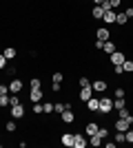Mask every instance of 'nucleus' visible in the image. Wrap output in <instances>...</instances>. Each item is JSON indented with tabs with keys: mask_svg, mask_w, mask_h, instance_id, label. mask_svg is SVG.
<instances>
[{
	"mask_svg": "<svg viewBox=\"0 0 133 148\" xmlns=\"http://www.w3.org/2000/svg\"><path fill=\"white\" fill-rule=\"evenodd\" d=\"M111 111H113V99H111V97H100L98 113H100V115H109Z\"/></svg>",
	"mask_w": 133,
	"mask_h": 148,
	"instance_id": "nucleus-1",
	"label": "nucleus"
},
{
	"mask_svg": "<svg viewBox=\"0 0 133 148\" xmlns=\"http://www.w3.org/2000/svg\"><path fill=\"white\" fill-rule=\"evenodd\" d=\"M60 117H62L64 124H73V122H76V113L71 111V106H69V108H64V111L60 113Z\"/></svg>",
	"mask_w": 133,
	"mask_h": 148,
	"instance_id": "nucleus-2",
	"label": "nucleus"
},
{
	"mask_svg": "<svg viewBox=\"0 0 133 148\" xmlns=\"http://www.w3.org/2000/svg\"><path fill=\"white\" fill-rule=\"evenodd\" d=\"M11 117L13 119H22L25 117V106L22 104H13L11 106Z\"/></svg>",
	"mask_w": 133,
	"mask_h": 148,
	"instance_id": "nucleus-3",
	"label": "nucleus"
},
{
	"mask_svg": "<svg viewBox=\"0 0 133 148\" xmlns=\"http://www.w3.org/2000/svg\"><path fill=\"white\" fill-rule=\"evenodd\" d=\"M109 60H111V64H122V62L127 60V56H124V53H122V51H113V53H111V56H109Z\"/></svg>",
	"mask_w": 133,
	"mask_h": 148,
	"instance_id": "nucleus-4",
	"label": "nucleus"
},
{
	"mask_svg": "<svg viewBox=\"0 0 133 148\" xmlns=\"http://www.w3.org/2000/svg\"><path fill=\"white\" fill-rule=\"evenodd\" d=\"M22 91V80L20 77H11V82H9V93H20Z\"/></svg>",
	"mask_w": 133,
	"mask_h": 148,
	"instance_id": "nucleus-5",
	"label": "nucleus"
},
{
	"mask_svg": "<svg viewBox=\"0 0 133 148\" xmlns=\"http://www.w3.org/2000/svg\"><path fill=\"white\" fill-rule=\"evenodd\" d=\"M87 144H89V139H84V135L73 133V148H84Z\"/></svg>",
	"mask_w": 133,
	"mask_h": 148,
	"instance_id": "nucleus-6",
	"label": "nucleus"
},
{
	"mask_svg": "<svg viewBox=\"0 0 133 148\" xmlns=\"http://www.w3.org/2000/svg\"><path fill=\"white\" fill-rule=\"evenodd\" d=\"M84 104H87V111H91V113H98V106H100V99L91 95V97H89L87 102H84Z\"/></svg>",
	"mask_w": 133,
	"mask_h": 148,
	"instance_id": "nucleus-7",
	"label": "nucleus"
},
{
	"mask_svg": "<svg viewBox=\"0 0 133 148\" xmlns=\"http://www.w3.org/2000/svg\"><path fill=\"white\" fill-rule=\"evenodd\" d=\"M115 16H118V9H109V11H104L102 20H104L107 25H113V22H115Z\"/></svg>",
	"mask_w": 133,
	"mask_h": 148,
	"instance_id": "nucleus-8",
	"label": "nucleus"
},
{
	"mask_svg": "<svg viewBox=\"0 0 133 148\" xmlns=\"http://www.w3.org/2000/svg\"><path fill=\"white\" fill-rule=\"evenodd\" d=\"M29 102H31V104L42 102V88H31V93H29Z\"/></svg>",
	"mask_w": 133,
	"mask_h": 148,
	"instance_id": "nucleus-9",
	"label": "nucleus"
},
{
	"mask_svg": "<svg viewBox=\"0 0 133 148\" xmlns=\"http://www.w3.org/2000/svg\"><path fill=\"white\" fill-rule=\"evenodd\" d=\"M113 126H115V130H122V133H127V130L131 128V124H129L127 119H122V117H118V119H115V124H113Z\"/></svg>",
	"mask_w": 133,
	"mask_h": 148,
	"instance_id": "nucleus-10",
	"label": "nucleus"
},
{
	"mask_svg": "<svg viewBox=\"0 0 133 148\" xmlns=\"http://www.w3.org/2000/svg\"><path fill=\"white\" fill-rule=\"evenodd\" d=\"M91 86H93L95 93H104V91L109 88V84H107L104 80H95V82H91Z\"/></svg>",
	"mask_w": 133,
	"mask_h": 148,
	"instance_id": "nucleus-11",
	"label": "nucleus"
},
{
	"mask_svg": "<svg viewBox=\"0 0 133 148\" xmlns=\"http://www.w3.org/2000/svg\"><path fill=\"white\" fill-rule=\"evenodd\" d=\"M118 117H122V119H127L129 124H133V115L129 113L127 106H124V108H118Z\"/></svg>",
	"mask_w": 133,
	"mask_h": 148,
	"instance_id": "nucleus-12",
	"label": "nucleus"
},
{
	"mask_svg": "<svg viewBox=\"0 0 133 148\" xmlns=\"http://www.w3.org/2000/svg\"><path fill=\"white\" fill-rule=\"evenodd\" d=\"M102 16H104V9H102L100 5H93V9H91V18L102 20Z\"/></svg>",
	"mask_w": 133,
	"mask_h": 148,
	"instance_id": "nucleus-13",
	"label": "nucleus"
},
{
	"mask_svg": "<svg viewBox=\"0 0 133 148\" xmlns=\"http://www.w3.org/2000/svg\"><path fill=\"white\" fill-rule=\"evenodd\" d=\"M91 95H93V86H82V91H80V99H82V102H87Z\"/></svg>",
	"mask_w": 133,
	"mask_h": 148,
	"instance_id": "nucleus-14",
	"label": "nucleus"
},
{
	"mask_svg": "<svg viewBox=\"0 0 133 148\" xmlns=\"http://www.w3.org/2000/svg\"><path fill=\"white\" fill-rule=\"evenodd\" d=\"M102 51H104V53H109V56H111L113 51H118V47H115V42H111V40H107V42L102 44Z\"/></svg>",
	"mask_w": 133,
	"mask_h": 148,
	"instance_id": "nucleus-15",
	"label": "nucleus"
},
{
	"mask_svg": "<svg viewBox=\"0 0 133 148\" xmlns=\"http://www.w3.org/2000/svg\"><path fill=\"white\" fill-rule=\"evenodd\" d=\"M60 142H62L67 148H71V146H73V133H64V135L60 137Z\"/></svg>",
	"mask_w": 133,
	"mask_h": 148,
	"instance_id": "nucleus-16",
	"label": "nucleus"
},
{
	"mask_svg": "<svg viewBox=\"0 0 133 148\" xmlns=\"http://www.w3.org/2000/svg\"><path fill=\"white\" fill-rule=\"evenodd\" d=\"M98 122H87V126H84V130H87V135H95L98 133Z\"/></svg>",
	"mask_w": 133,
	"mask_h": 148,
	"instance_id": "nucleus-17",
	"label": "nucleus"
},
{
	"mask_svg": "<svg viewBox=\"0 0 133 148\" xmlns=\"http://www.w3.org/2000/svg\"><path fill=\"white\" fill-rule=\"evenodd\" d=\"M95 36H98V40L107 42L109 38H111V33H109V29H98V31H95Z\"/></svg>",
	"mask_w": 133,
	"mask_h": 148,
	"instance_id": "nucleus-18",
	"label": "nucleus"
},
{
	"mask_svg": "<svg viewBox=\"0 0 133 148\" xmlns=\"http://www.w3.org/2000/svg\"><path fill=\"white\" fill-rule=\"evenodd\" d=\"M127 22H129V18H127V13H124V11H118V16H115V25H127Z\"/></svg>",
	"mask_w": 133,
	"mask_h": 148,
	"instance_id": "nucleus-19",
	"label": "nucleus"
},
{
	"mask_svg": "<svg viewBox=\"0 0 133 148\" xmlns=\"http://www.w3.org/2000/svg\"><path fill=\"white\" fill-rule=\"evenodd\" d=\"M113 142L118 144V146H120V144H124V142H127V135H124L122 130H115V137H113Z\"/></svg>",
	"mask_w": 133,
	"mask_h": 148,
	"instance_id": "nucleus-20",
	"label": "nucleus"
},
{
	"mask_svg": "<svg viewBox=\"0 0 133 148\" xmlns=\"http://www.w3.org/2000/svg\"><path fill=\"white\" fill-rule=\"evenodd\" d=\"M89 144L91 146H102V137L95 133V135H89Z\"/></svg>",
	"mask_w": 133,
	"mask_h": 148,
	"instance_id": "nucleus-21",
	"label": "nucleus"
},
{
	"mask_svg": "<svg viewBox=\"0 0 133 148\" xmlns=\"http://www.w3.org/2000/svg\"><path fill=\"white\" fill-rule=\"evenodd\" d=\"M2 56H5L7 60H13V58H16V49H13V47H7V49L2 51Z\"/></svg>",
	"mask_w": 133,
	"mask_h": 148,
	"instance_id": "nucleus-22",
	"label": "nucleus"
},
{
	"mask_svg": "<svg viewBox=\"0 0 133 148\" xmlns=\"http://www.w3.org/2000/svg\"><path fill=\"white\" fill-rule=\"evenodd\" d=\"M71 104H64V102H58V104H53V113H58V115H60V113L64 111V108H69Z\"/></svg>",
	"mask_w": 133,
	"mask_h": 148,
	"instance_id": "nucleus-23",
	"label": "nucleus"
},
{
	"mask_svg": "<svg viewBox=\"0 0 133 148\" xmlns=\"http://www.w3.org/2000/svg\"><path fill=\"white\" fill-rule=\"evenodd\" d=\"M122 71H124V73H133V60H124L122 62Z\"/></svg>",
	"mask_w": 133,
	"mask_h": 148,
	"instance_id": "nucleus-24",
	"label": "nucleus"
},
{
	"mask_svg": "<svg viewBox=\"0 0 133 148\" xmlns=\"http://www.w3.org/2000/svg\"><path fill=\"white\" fill-rule=\"evenodd\" d=\"M62 80H64L62 71H53V82H56V84H62Z\"/></svg>",
	"mask_w": 133,
	"mask_h": 148,
	"instance_id": "nucleus-25",
	"label": "nucleus"
},
{
	"mask_svg": "<svg viewBox=\"0 0 133 148\" xmlns=\"http://www.w3.org/2000/svg\"><path fill=\"white\" fill-rule=\"evenodd\" d=\"M113 97H127V91H124L122 86H118V88L113 91Z\"/></svg>",
	"mask_w": 133,
	"mask_h": 148,
	"instance_id": "nucleus-26",
	"label": "nucleus"
},
{
	"mask_svg": "<svg viewBox=\"0 0 133 148\" xmlns=\"http://www.w3.org/2000/svg\"><path fill=\"white\" fill-rule=\"evenodd\" d=\"M42 108H44V113H47V115H51V113H53V104H51V102H44Z\"/></svg>",
	"mask_w": 133,
	"mask_h": 148,
	"instance_id": "nucleus-27",
	"label": "nucleus"
},
{
	"mask_svg": "<svg viewBox=\"0 0 133 148\" xmlns=\"http://www.w3.org/2000/svg\"><path fill=\"white\" fill-rule=\"evenodd\" d=\"M7 62H9V60H7V58L0 53V71H7Z\"/></svg>",
	"mask_w": 133,
	"mask_h": 148,
	"instance_id": "nucleus-28",
	"label": "nucleus"
},
{
	"mask_svg": "<svg viewBox=\"0 0 133 148\" xmlns=\"http://www.w3.org/2000/svg\"><path fill=\"white\" fill-rule=\"evenodd\" d=\"M40 86H42L40 77H31V88H40Z\"/></svg>",
	"mask_w": 133,
	"mask_h": 148,
	"instance_id": "nucleus-29",
	"label": "nucleus"
},
{
	"mask_svg": "<svg viewBox=\"0 0 133 148\" xmlns=\"http://www.w3.org/2000/svg\"><path fill=\"white\" fill-rule=\"evenodd\" d=\"M2 106H9V95H0V108Z\"/></svg>",
	"mask_w": 133,
	"mask_h": 148,
	"instance_id": "nucleus-30",
	"label": "nucleus"
},
{
	"mask_svg": "<svg viewBox=\"0 0 133 148\" xmlns=\"http://www.w3.org/2000/svg\"><path fill=\"white\" fill-rule=\"evenodd\" d=\"M80 86H91V80H89L87 75H82V77H80Z\"/></svg>",
	"mask_w": 133,
	"mask_h": 148,
	"instance_id": "nucleus-31",
	"label": "nucleus"
},
{
	"mask_svg": "<svg viewBox=\"0 0 133 148\" xmlns=\"http://www.w3.org/2000/svg\"><path fill=\"white\" fill-rule=\"evenodd\" d=\"M98 135H100L102 139H104V137L109 135V128H104V126H100V128H98Z\"/></svg>",
	"mask_w": 133,
	"mask_h": 148,
	"instance_id": "nucleus-32",
	"label": "nucleus"
},
{
	"mask_svg": "<svg viewBox=\"0 0 133 148\" xmlns=\"http://www.w3.org/2000/svg\"><path fill=\"white\" fill-rule=\"evenodd\" d=\"M124 135H127V144H133V128H129Z\"/></svg>",
	"mask_w": 133,
	"mask_h": 148,
	"instance_id": "nucleus-33",
	"label": "nucleus"
},
{
	"mask_svg": "<svg viewBox=\"0 0 133 148\" xmlns=\"http://www.w3.org/2000/svg\"><path fill=\"white\" fill-rule=\"evenodd\" d=\"M0 95H9V84H0Z\"/></svg>",
	"mask_w": 133,
	"mask_h": 148,
	"instance_id": "nucleus-34",
	"label": "nucleus"
},
{
	"mask_svg": "<svg viewBox=\"0 0 133 148\" xmlns=\"http://www.w3.org/2000/svg\"><path fill=\"white\" fill-rule=\"evenodd\" d=\"M5 126H7V130H9V133H13V130H16V122H13V119H11V122H7Z\"/></svg>",
	"mask_w": 133,
	"mask_h": 148,
	"instance_id": "nucleus-35",
	"label": "nucleus"
},
{
	"mask_svg": "<svg viewBox=\"0 0 133 148\" xmlns=\"http://www.w3.org/2000/svg\"><path fill=\"white\" fill-rule=\"evenodd\" d=\"M51 91H53V93H60V91H62V84H56V82H53V84H51Z\"/></svg>",
	"mask_w": 133,
	"mask_h": 148,
	"instance_id": "nucleus-36",
	"label": "nucleus"
},
{
	"mask_svg": "<svg viewBox=\"0 0 133 148\" xmlns=\"http://www.w3.org/2000/svg\"><path fill=\"white\" fill-rule=\"evenodd\" d=\"M120 2H122V0H109V5H111V9H118V7H120Z\"/></svg>",
	"mask_w": 133,
	"mask_h": 148,
	"instance_id": "nucleus-37",
	"label": "nucleus"
},
{
	"mask_svg": "<svg viewBox=\"0 0 133 148\" xmlns=\"http://www.w3.org/2000/svg\"><path fill=\"white\" fill-rule=\"evenodd\" d=\"M102 44H104L102 40H95V49H98V51H102Z\"/></svg>",
	"mask_w": 133,
	"mask_h": 148,
	"instance_id": "nucleus-38",
	"label": "nucleus"
},
{
	"mask_svg": "<svg viewBox=\"0 0 133 148\" xmlns=\"http://www.w3.org/2000/svg\"><path fill=\"white\" fill-rule=\"evenodd\" d=\"M124 13H127V18H133V7H129V9H127Z\"/></svg>",
	"mask_w": 133,
	"mask_h": 148,
	"instance_id": "nucleus-39",
	"label": "nucleus"
},
{
	"mask_svg": "<svg viewBox=\"0 0 133 148\" xmlns=\"http://www.w3.org/2000/svg\"><path fill=\"white\" fill-rule=\"evenodd\" d=\"M102 2H104V0H93V5H102Z\"/></svg>",
	"mask_w": 133,
	"mask_h": 148,
	"instance_id": "nucleus-40",
	"label": "nucleus"
}]
</instances>
